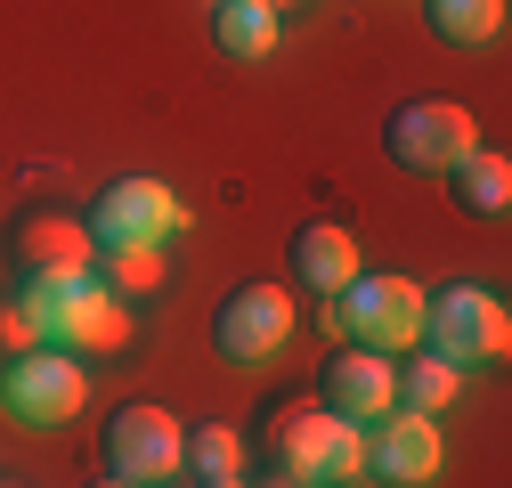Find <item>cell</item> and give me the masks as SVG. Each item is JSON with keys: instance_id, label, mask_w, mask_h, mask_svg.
<instances>
[{"instance_id": "obj_12", "label": "cell", "mask_w": 512, "mask_h": 488, "mask_svg": "<svg viewBox=\"0 0 512 488\" xmlns=\"http://www.w3.org/2000/svg\"><path fill=\"white\" fill-rule=\"evenodd\" d=\"M293 277H301L309 301H334V293L358 277V236H350L342 220H309V228L293 236Z\"/></svg>"}, {"instance_id": "obj_10", "label": "cell", "mask_w": 512, "mask_h": 488, "mask_svg": "<svg viewBox=\"0 0 512 488\" xmlns=\"http://www.w3.org/2000/svg\"><path fill=\"white\" fill-rule=\"evenodd\" d=\"M439 464H447L439 415L391 407V415L366 423V480H382V488H423V480H439Z\"/></svg>"}, {"instance_id": "obj_18", "label": "cell", "mask_w": 512, "mask_h": 488, "mask_svg": "<svg viewBox=\"0 0 512 488\" xmlns=\"http://www.w3.org/2000/svg\"><path fill=\"white\" fill-rule=\"evenodd\" d=\"M179 472H196V488L204 480H244V432H236V423H196Z\"/></svg>"}, {"instance_id": "obj_14", "label": "cell", "mask_w": 512, "mask_h": 488, "mask_svg": "<svg viewBox=\"0 0 512 488\" xmlns=\"http://www.w3.org/2000/svg\"><path fill=\"white\" fill-rule=\"evenodd\" d=\"M456 391H464V375H456L447 358H431V350L391 358V407H407V415H439Z\"/></svg>"}, {"instance_id": "obj_9", "label": "cell", "mask_w": 512, "mask_h": 488, "mask_svg": "<svg viewBox=\"0 0 512 488\" xmlns=\"http://www.w3.org/2000/svg\"><path fill=\"white\" fill-rule=\"evenodd\" d=\"M293 326H301L293 293L269 285V277H252V285H236V293L220 301V318H212V350H220L228 366H277L285 342H293Z\"/></svg>"}, {"instance_id": "obj_15", "label": "cell", "mask_w": 512, "mask_h": 488, "mask_svg": "<svg viewBox=\"0 0 512 488\" xmlns=\"http://www.w3.org/2000/svg\"><path fill=\"white\" fill-rule=\"evenodd\" d=\"M447 196H456V212H472V220H496L512 204V163L496 147H472L456 171H447Z\"/></svg>"}, {"instance_id": "obj_7", "label": "cell", "mask_w": 512, "mask_h": 488, "mask_svg": "<svg viewBox=\"0 0 512 488\" xmlns=\"http://www.w3.org/2000/svg\"><path fill=\"white\" fill-rule=\"evenodd\" d=\"M82 228H90L98 253H114V244H171V236H187V204L163 188V179L122 171V179H106V188L90 196Z\"/></svg>"}, {"instance_id": "obj_16", "label": "cell", "mask_w": 512, "mask_h": 488, "mask_svg": "<svg viewBox=\"0 0 512 488\" xmlns=\"http://www.w3.org/2000/svg\"><path fill=\"white\" fill-rule=\"evenodd\" d=\"M423 17L447 49H488L504 33V0H423Z\"/></svg>"}, {"instance_id": "obj_11", "label": "cell", "mask_w": 512, "mask_h": 488, "mask_svg": "<svg viewBox=\"0 0 512 488\" xmlns=\"http://www.w3.org/2000/svg\"><path fill=\"white\" fill-rule=\"evenodd\" d=\"M317 407L366 432L374 415H391V358H382V350H358V342L334 350V358H326V375H317Z\"/></svg>"}, {"instance_id": "obj_2", "label": "cell", "mask_w": 512, "mask_h": 488, "mask_svg": "<svg viewBox=\"0 0 512 488\" xmlns=\"http://www.w3.org/2000/svg\"><path fill=\"white\" fill-rule=\"evenodd\" d=\"M423 285L399 277V269H358L334 301H317V318H326V334L358 342V350H382V358H407L423 342Z\"/></svg>"}, {"instance_id": "obj_19", "label": "cell", "mask_w": 512, "mask_h": 488, "mask_svg": "<svg viewBox=\"0 0 512 488\" xmlns=\"http://www.w3.org/2000/svg\"><path fill=\"white\" fill-rule=\"evenodd\" d=\"M25 350H41V334H33V318H25V301L0 293V358H25Z\"/></svg>"}, {"instance_id": "obj_21", "label": "cell", "mask_w": 512, "mask_h": 488, "mask_svg": "<svg viewBox=\"0 0 512 488\" xmlns=\"http://www.w3.org/2000/svg\"><path fill=\"white\" fill-rule=\"evenodd\" d=\"M204 488H252V480H204Z\"/></svg>"}, {"instance_id": "obj_13", "label": "cell", "mask_w": 512, "mask_h": 488, "mask_svg": "<svg viewBox=\"0 0 512 488\" xmlns=\"http://www.w3.org/2000/svg\"><path fill=\"white\" fill-rule=\"evenodd\" d=\"M212 41H220V57H236V66H261V57L285 41V17L269 9V0H212Z\"/></svg>"}, {"instance_id": "obj_3", "label": "cell", "mask_w": 512, "mask_h": 488, "mask_svg": "<svg viewBox=\"0 0 512 488\" xmlns=\"http://www.w3.org/2000/svg\"><path fill=\"white\" fill-rule=\"evenodd\" d=\"M269 472H293L309 488H350V480H366V432L326 407H293V415H277Z\"/></svg>"}, {"instance_id": "obj_23", "label": "cell", "mask_w": 512, "mask_h": 488, "mask_svg": "<svg viewBox=\"0 0 512 488\" xmlns=\"http://www.w3.org/2000/svg\"><path fill=\"white\" fill-rule=\"evenodd\" d=\"M163 488H171V480H163Z\"/></svg>"}, {"instance_id": "obj_5", "label": "cell", "mask_w": 512, "mask_h": 488, "mask_svg": "<svg viewBox=\"0 0 512 488\" xmlns=\"http://www.w3.org/2000/svg\"><path fill=\"white\" fill-rule=\"evenodd\" d=\"M90 399V375L74 350H25V358H0V415L9 423H33V432H57V423H74Z\"/></svg>"}, {"instance_id": "obj_17", "label": "cell", "mask_w": 512, "mask_h": 488, "mask_svg": "<svg viewBox=\"0 0 512 488\" xmlns=\"http://www.w3.org/2000/svg\"><path fill=\"white\" fill-rule=\"evenodd\" d=\"M90 269H98V285H106L114 301H131V293H155V285L171 277L163 244H114V253H98Z\"/></svg>"}, {"instance_id": "obj_8", "label": "cell", "mask_w": 512, "mask_h": 488, "mask_svg": "<svg viewBox=\"0 0 512 488\" xmlns=\"http://www.w3.org/2000/svg\"><path fill=\"white\" fill-rule=\"evenodd\" d=\"M472 147H480V122L456 98H407L391 122H382V155H391L399 171H423V179H447Z\"/></svg>"}, {"instance_id": "obj_4", "label": "cell", "mask_w": 512, "mask_h": 488, "mask_svg": "<svg viewBox=\"0 0 512 488\" xmlns=\"http://www.w3.org/2000/svg\"><path fill=\"white\" fill-rule=\"evenodd\" d=\"M504 342H512V318H504V301H496L488 285H447V293L423 301V342H415V350L447 358L456 375H472V366H496Z\"/></svg>"}, {"instance_id": "obj_6", "label": "cell", "mask_w": 512, "mask_h": 488, "mask_svg": "<svg viewBox=\"0 0 512 488\" xmlns=\"http://www.w3.org/2000/svg\"><path fill=\"white\" fill-rule=\"evenodd\" d=\"M179 456H187V423L155 399H122L106 415V480L122 488H163L179 480Z\"/></svg>"}, {"instance_id": "obj_22", "label": "cell", "mask_w": 512, "mask_h": 488, "mask_svg": "<svg viewBox=\"0 0 512 488\" xmlns=\"http://www.w3.org/2000/svg\"><path fill=\"white\" fill-rule=\"evenodd\" d=\"M98 488H122V480H98Z\"/></svg>"}, {"instance_id": "obj_20", "label": "cell", "mask_w": 512, "mask_h": 488, "mask_svg": "<svg viewBox=\"0 0 512 488\" xmlns=\"http://www.w3.org/2000/svg\"><path fill=\"white\" fill-rule=\"evenodd\" d=\"M252 488H309V480H293V472H269V480H252Z\"/></svg>"}, {"instance_id": "obj_1", "label": "cell", "mask_w": 512, "mask_h": 488, "mask_svg": "<svg viewBox=\"0 0 512 488\" xmlns=\"http://www.w3.org/2000/svg\"><path fill=\"white\" fill-rule=\"evenodd\" d=\"M17 301H25V318L49 350H122L131 342V301H114L98 285V269H25L17 277Z\"/></svg>"}]
</instances>
